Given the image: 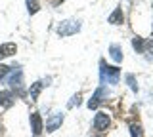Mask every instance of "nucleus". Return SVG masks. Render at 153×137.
I'll return each instance as SVG.
<instances>
[{
    "label": "nucleus",
    "instance_id": "nucleus-11",
    "mask_svg": "<svg viewBox=\"0 0 153 137\" xmlns=\"http://www.w3.org/2000/svg\"><path fill=\"white\" fill-rule=\"evenodd\" d=\"M42 86H44V82H35V84H31V88H29V97H31V101H36L38 99V93H40V89Z\"/></svg>",
    "mask_w": 153,
    "mask_h": 137
},
{
    "label": "nucleus",
    "instance_id": "nucleus-4",
    "mask_svg": "<svg viewBox=\"0 0 153 137\" xmlns=\"http://www.w3.org/2000/svg\"><path fill=\"white\" fill-rule=\"evenodd\" d=\"M107 95H109V92H107V89H105L103 86H100L98 89H96V93L92 95V99L88 101V108H96V107L100 105V103L103 101V99H107Z\"/></svg>",
    "mask_w": 153,
    "mask_h": 137
},
{
    "label": "nucleus",
    "instance_id": "nucleus-10",
    "mask_svg": "<svg viewBox=\"0 0 153 137\" xmlns=\"http://www.w3.org/2000/svg\"><path fill=\"white\" fill-rule=\"evenodd\" d=\"M109 55H111V59L115 61V63H121L123 61V50L119 44H111L109 46Z\"/></svg>",
    "mask_w": 153,
    "mask_h": 137
},
{
    "label": "nucleus",
    "instance_id": "nucleus-3",
    "mask_svg": "<svg viewBox=\"0 0 153 137\" xmlns=\"http://www.w3.org/2000/svg\"><path fill=\"white\" fill-rule=\"evenodd\" d=\"M8 84L12 89L21 93V89H23V70H21V67H12V74L8 76Z\"/></svg>",
    "mask_w": 153,
    "mask_h": 137
},
{
    "label": "nucleus",
    "instance_id": "nucleus-1",
    "mask_svg": "<svg viewBox=\"0 0 153 137\" xmlns=\"http://www.w3.org/2000/svg\"><path fill=\"white\" fill-rule=\"evenodd\" d=\"M100 74H102V84H119V78H121V70L117 67H109L103 61L100 63Z\"/></svg>",
    "mask_w": 153,
    "mask_h": 137
},
{
    "label": "nucleus",
    "instance_id": "nucleus-16",
    "mask_svg": "<svg viewBox=\"0 0 153 137\" xmlns=\"http://www.w3.org/2000/svg\"><path fill=\"white\" fill-rule=\"evenodd\" d=\"M143 53H147V59H153V40H146V48H143Z\"/></svg>",
    "mask_w": 153,
    "mask_h": 137
},
{
    "label": "nucleus",
    "instance_id": "nucleus-17",
    "mask_svg": "<svg viewBox=\"0 0 153 137\" xmlns=\"http://www.w3.org/2000/svg\"><path fill=\"white\" fill-rule=\"evenodd\" d=\"M126 82H128V86L132 88V92H134V93H138V84H136V80H134L132 74H126Z\"/></svg>",
    "mask_w": 153,
    "mask_h": 137
},
{
    "label": "nucleus",
    "instance_id": "nucleus-7",
    "mask_svg": "<svg viewBox=\"0 0 153 137\" xmlns=\"http://www.w3.org/2000/svg\"><path fill=\"white\" fill-rule=\"evenodd\" d=\"M61 122H63V114H54L52 118H48L46 120V131H56L57 127L61 126Z\"/></svg>",
    "mask_w": 153,
    "mask_h": 137
},
{
    "label": "nucleus",
    "instance_id": "nucleus-8",
    "mask_svg": "<svg viewBox=\"0 0 153 137\" xmlns=\"http://www.w3.org/2000/svg\"><path fill=\"white\" fill-rule=\"evenodd\" d=\"M17 51V46L13 42H8V44H2L0 46V59H6V57H12L13 53Z\"/></svg>",
    "mask_w": 153,
    "mask_h": 137
},
{
    "label": "nucleus",
    "instance_id": "nucleus-20",
    "mask_svg": "<svg viewBox=\"0 0 153 137\" xmlns=\"http://www.w3.org/2000/svg\"><path fill=\"white\" fill-rule=\"evenodd\" d=\"M151 34H153V27H151Z\"/></svg>",
    "mask_w": 153,
    "mask_h": 137
},
{
    "label": "nucleus",
    "instance_id": "nucleus-2",
    "mask_svg": "<svg viewBox=\"0 0 153 137\" xmlns=\"http://www.w3.org/2000/svg\"><path fill=\"white\" fill-rule=\"evenodd\" d=\"M79 31H80V21L79 19H65V21H61L56 29V32L59 36H73Z\"/></svg>",
    "mask_w": 153,
    "mask_h": 137
},
{
    "label": "nucleus",
    "instance_id": "nucleus-13",
    "mask_svg": "<svg viewBox=\"0 0 153 137\" xmlns=\"http://www.w3.org/2000/svg\"><path fill=\"white\" fill-rule=\"evenodd\" d=\"M132 48L138 51V53H143V48H146V40L142 38V36H136V38L132 40Z\"/></svg>",
    "mask_w": 153,
    "mask_h": 137
},
{
    "label": "nucleus",
    "instance_id": "nucleus-6",
    "mask_svg": "<svg viewBox=\"0 0 153 137\" xmlns=\"http://www.w3.org/2000/svg\"><path fill=\"white\" fill-rule=\"evenodd\" d=\"M13 103H16V95H13L12 89H4V92H0V107L10 108Z\"/></svg>",
    "mask_w": 153,
    "mask_h": 137
},
{
    "label": "nucleus",
    "instance_id": "nucleus-12",
    "mask_svg": "<svg viewBox=\"0 0 153 137\" xmlns=\"http://www.w3.org/2000/svg\"><path fill=\"white\" fill-rule=\"evenodd\" d=\"M123 19H124V15H123V10H121V8H115V12L107 17V21L111 23V25H121Z\"/></svg>",
    "mask_w": 153,
    "mask_h": 137
},
{
    "label": "nucleus",
    "instance_id": "nucleus-18",
    "mask_svg": "<svg viewBox=\"0 0 153 137\" xmlns=\"http://www.w3.org/2000/svg\"><path fill=\"white\" fill-rule=\"evenodd\" d=\"M75 105H76V107L80 105V93H76V95H73V99L69 101V105H67V107H69V108H73Z\"/></svg>",
    "mask_w": 153,
    "mask_h": 137
},
{
    "label": "nucleus",
    "instance_id": "nucleus-15",
    "mask_svg": "<svg viewBox=\"0 0 153 137\" xmlns=\"http://www.w3.org/2000/svg\"><path fill=\"white\" fill-rule=\"evenodd\" d=\"M130 133L132 137H143V130L140 124H130Z\"/></svg>",
    "mask_w": 153,
    "mask_h": 137
},
{
    "label": "nucleus",
    "instance_id": "nucleus-14",
    "mask_svg": "<svg viewBox=\"0 0 153 137\" xmlns=\"http://www.w3.org/2000/svg\"><path fill=\"white\" fill-rule=\"evenodd\" d=\"M25 2H27V10H29V13H31V15H35V13L40 10V6H38L36 0H25Z\"/></svg>",
    "mask_w": 153,
    "mask_h": 137
},
{
    "label": "nucleus",
    "instance_id": "nucleus-9",
    "mask_svg": "<svg viewBox=\"0 0 153 137\" xmlns=\"http://www.w3.org/2000/svg\"><path fill=\"white\" fill-rule=\"evenodd\" d=\"M31 130L36 137L40 135V131H42V120H40V114H38V112H33L31 114Z\"/></svg>",
    "mask_w": 153,
    "mask_h": 137
},
{
    "label": "nucleus",
    "instance_id": "nucleus-19",
    "mask_svg": "<svg viewBox=\"0 0 153 137\" xmlns=\"http://www.w3.org/2000/svg\"><path fill=\"white\" fill-rule=\"evenodd\" d=\"M8 70H10V67H6V65H2V63H0V80H2V78L8 74Z\"/></svg>",
    "mask_w": 153,
    "mask_h": 137
},
{
    "label": "nucleus",
    "instance_id": "nucleus-5",
    "mask_svg": "<svg viewBox=\"0 0 153 137\" xmlns=\"http://www.w3.org/2000/svg\"><path fill=\"white\" fill-rule=\"evenodd\" d=\"M109 124H111V120H109V116L105 114V112H98V114L94 116V130L103 131V130L109 127Z\"/></svg>",
    "mask_w": 153,
    "mask_h": 137
}]
</instances>
